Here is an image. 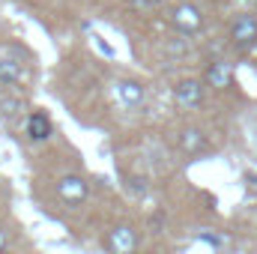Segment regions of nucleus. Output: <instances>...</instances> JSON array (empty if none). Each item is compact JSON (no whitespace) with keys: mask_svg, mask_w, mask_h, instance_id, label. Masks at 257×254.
Masks as SVG:
<instances>
[{"mask_svg":"<svg viewBox=\"0 0 257 254\" xmlns=\"http://www.w3.org/2000/svg\"><path fill=\"white\" fill-rule=\"evenodd\" d=\"M87 194H90V186H87L84 177L69 174V177H60L57 180V197L63 200L66 206H81L87 200Z\"/></svg>","mask_w":257,"mask_h":254,"instance_id":"f257e3e1","label":"nucleus"},{"mask_svg":"<svg viewBox=\"0 0 257 254\" xmlns=\"http://www.w3.org/2000/svg\"><path fill=\"white\" fill-rule=\"evenodd\" d=\"M230 39H233V45L239 48V51H251L257 45V18L254 15H239L236 21H233V27H230Z\"/></svg>","mask_w":257,"mask_h":254,"instance_id":"f03ea898","label":"nucleus"},{"mask_svg":"<svg viewBox=\"0 0 257 254\" xmlns=\"http://www.w3.org/2000/svg\"><path fill=\"white\" fill-rule=\"evenodd\" d=\"M171 21H174V27H177V30H183V33H197V30H200V24H203L200 9H197L194 3H180V6H174Z\"/></svg>","mask_w":257,"mask_h":254,"instance_id":"7ed1b4c3","label":"nucleus"},{"mask_svg":"<svg viewBox=\"0 0 257 254\" xmlns=\"http://www.w3.org/2000/svg\"><path fill=\"white\" fill-rule=\"evenodd\" d=\"M174 99H177V105L180 108H200L203 105V84L197 81V78H186V81H180L177 84V90H174Z\"/></svg>","mask_w":257,"mask_h":254,"instance_id":"20e7f679","label":"nucleus"},{"mask_svg":"<svg viewBox=\"0 0 257 254\" xmlns=\"http://www.w3.org/2000/svg\"><path fill=\"white\" fill-rule=\"evenodd\" d=\"M105 248L114 251V254L135 251V248H138V236H135V230H132L128 224H117V227H111V233H108V239H105Z\"/></svg>","mask_w":257,"mask_h":254,"instance_id":"39448f33","label":"nucleus"},{"mask_svg":"<svg viewBox=\"0 0 257 254\" xmlns=\"http://www.w3.org/2000/svg\"><path fill=\"white\" fill-rule=\"evenodd\" d=\"M51 135H54V126H51L48 114H42V111H33V114L27 117V138H30V141L42 144V141H48Z\"/></svg>","mask_w":257,"mask_h":254,"instance_id":"423d86ee","label":"nucleus"},{"mask_svg":"<svg viewBox=\"0 0 257 254\" xmlns=\"http://www.w3.org/2000/svg\"><path fill=\"white\" fill-rule=\"evenodd\" d=\"M206 81H209V87H215V90L230 87V84H233V66L224 63V60L212 63L209 66V72H206Z\"/></svg>","mask_w":257,"mask_h":254,"instance_id":"0eeeda50","label":"nucleus"},{"mask_svg":"<svg viewBox=\"0 0 257 254\" xmlns=\"http://www.w3.org/2000/svg\"><path fill=\"white\" fill-rule=\"evenodd\" d=\"M114 90H117L123 105H141V99H144V87L138 81H117Z\"/></svg>","mask_w":257,"mask_h":254,"instance_id":"6e6552de","label":"nucleus"},{"mask_svg":"<svg viewBox=\"0 0 257 254\" xmlns=\"http://www.w3.org/2000/svg\"><path fill=\"white\" fill-rule=\"evenodd\" d=\"M180 147H183L186 153H200V150L206 147V138H203L200 129H186V132L180 135Z\"/></svg>","mask_w":257,"mask_h":254,"instance_id":"1a4fd4ad","label":"nucleus"},{"mask_svg":"<svg viewBox=\"0 0 257 254\" xmlns=\"http://www.w3.org/2000/svg\"><path fill=\"white\" fill-rule=\"evenodd\" d=\"M18 78H21L18 63H12V60H0V84L15 87V84H18Z\"/></svg>","mask_w":257,"mask_h":254,"instance_id":"9d476101","label":"nucleus"},{"mask_svg":"<svg viewBox=\"0 0 257 254\" xmlns=\"http://www.w3.org/2000/svg\"><path fill=\"white\" fill-rule=\"evenodd\" d=\"M147 189H150V186H147L144 177H132V180H126V191L132 194V197H144Z\"/></svg>","mask_w":257,"mask_h":254,"instance_id":"9b49d317","label":"nucleus"},{"mask_svg":"<svg viewBox=\"0 0 257 254\" xmlns=\"http://www.w3.org/2000/svg\"><path fill=\"white\" fill-rule=\"evenodd\" d=\"M21 108H24V102H21V99H12V102L6 99V102H0V114H3V117H18V114H21Z\"/></svg>","mask_w":257,"mask_h":254,"instance_id":"f8f14e48","label":"nucleus"},{"mask_svg":"<svg viewBox=\"0 0 257 254\" xmlns=\"http://www.w3.org/2000/svg\"><path fill=\"white\" fill-rule=\"evenodd\" d=\"M6 245H9V233H6V230H3V227H0V251H3V248H6Z\"/></svg>","mask_w":257,"mask_h":254,"instance_id":"ddd939ff","label":"nucleus"},{"mask_svg":"<svg viewBox=\"0 0 257 254\" xmlns=\"http://www.w3.org/2000/svg\"><path fill=\"white\" fill-rule=\"evenodd\" d=\"M144 3H162V0H144Z\"/></svg>","mask_w":257,"mask_h":254,"instance_id":"4468645a","label":"nucleus"}]
</instances>
